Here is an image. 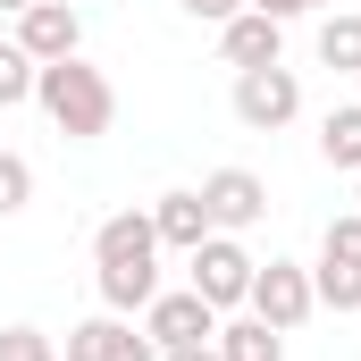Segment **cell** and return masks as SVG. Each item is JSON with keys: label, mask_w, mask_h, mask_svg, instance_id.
<instances>
[{"label": "cell", "mask_w": 361, "mask_h": 361, "mask_svg": "<svg viewBox=\"0 0 361 361\" xmlns=\"http://www.w3.org/2000/svg\"><path fill=\"white\" fill-rule=\"evenodd\" d=\"M59 361H160V345H152L135 319H118V311H92L85 328H68Z\"/></svg>", "instance_id": "cell-9"}, {"label": "cell", "mask_w": 361, "mask_h": 361, "mask_svg": "<svg viewBox=\"0 0 361 361\" xmlns=\"http://www.w3.org/2000/svg\"><path fill=\"white\" fill-rule=\"evenodd\" d=\"M277 51H286V25L261 17V8H235L227 25H219V59L244 76V68H277Z\"/></svg>", "instance_id": "cell-11"}, {"label": "cell", "mask_w": 361, "mask_h": 361, "mask_svg": "<svg viewBox=\"0 0 361 361\" xmlns=\"http://www.w3.org/2000/svg\"><path fill=\"white\" fill-rule=\"evenodd\" d=\"M152 235H160V252H193V244H202V235H219V227H210L202 193L177 185V193H160V202H152Z\"/></svg>", "instance_id": "cell-12"}, {"label": "cell", "mask_w": 361, "mask_h": 361, "mask_svg": "<svg viewBox=\"0 0 361 361\" xmlns=\"http://www.w3.org/2000/svg\"><path fill=\"white\" fill-rule=\"evenodd\" d=\"M319 160L345 169V177H361V101H345V109L319 118Z\"/></svg>", "instance_id": "cell-14"}, {"label": "cell", "mask_w": 361, "mask_h": 361, "mask_svg": "<svg viewBox=\"0 0 361 361\" xmlns=\"http://www.w3.org/2000/svg\"><path fill=\"white\" fill-rule=\"evenodd\" d=\"M252 8H261V17H277V25H286V17H311V8H328V0H252Z\"/></svg>", "instance_id": "cell-20"}, {"label": "cell", "mask_w": 361, "mask_h": 361, "mask_svg": "<svg viewBox=\"0 0 361 361\" xmlns=\"http://www.w3.org/2000/svg\"><path fill=\"white\" fill-rule=\"evenodd\" d=\"M235 118L252 126V135H277V126H294L302 118V76L277 59V68H244L235 76Z\"/></svg>", "instance_id": "cell-6"}, {"label": "cell", "mask_w": 361, "mask_h": 361, "mask_svg": "<svg viewBox=\"0 0 361 361\" xmlns=\"http://www.w3.org/2000/svg\"><path fill=\"white\" fill-rule=\"evenodd\" d=\"M160 361H219V345H160Z\"/></svg>", "instance_id": "cell-21"}, {"label": "cell", "mask_w": 361, "mask_h": 361, "mask_svg": "<svg viewBox=\"0 0 361 361\" xmlns=\"http://www.w3.org/2000/svg\"><path fill=\"white\" fill-rule=\"evenodd\" d=\"M210 345H219V361H286V336H277L269 319H252V311L244 319H219Z\"/></svg>", "instance_id": "cell-13"}, {"label": "cell", "mask_w": 361, "mask_h": 361, "mask_svg": "<svg viewBox=\"0 0 361 361\" xmlns=\"http://www.w3.org/2000/svg\"><path fill=\"white\" fill-rule=\"evenodd\" d=\"M34 68H51V59H76V42H85V17L68 8V0H34V8H17V34H8Z\"/></svg>", "instance_id": "cell-8"}, {"label": "cell", "mask_w": 361, "mask_h": 361, "mask_svg": "<svg viewBox=\"0 0 361 361\" xmlns=\"http://www.w3.org/2000/svg\"><path fill=\"white\" fill-rule=\"evenodd\" d=\"M143 336H152V345H210V336H219V311H210L193 286H177V294L160 286V294L143 302Z\"/></svg>", "instance_id": "cell-10"}, {"label": "cell", "mask_w": 361, "mask_h": 361, "mask_svg": "<svg viewBox=\"0 0 361 361\" xmlns=\"http://www.w3.org/2000/svg\"><path fill=\"white\" fill-rule=\"evenodd\" d=\"M353 210H361V177H353Z\"/></svg>", "instance_id": "cell-23"}, {"label": "cell", "mask_w": 361, "mask_h": 361, "mask_svg": "<svg viewBox=\"0 0 361 361\" xmlns=\"http://www.w3.org/2000/svg\"><path fill=\"white\" fill-rule=\"evenodd\" d=\"M34 202V160L25 152H0V219H17Z\"/></svg>", "instance_id": "cell-16"}, {"label": "cell", "mask_w": 361, "mask_h": 361, "mask_svg": "<svg viewBox=\"0 0 361 361\" xmlns=\"http://www.w3.org/2000/svg\"><path fill=\"white\" fill-rule=\"evenodd\" d=\"M311 294H319L328 311H361V210L328 219L319 261H311Z\"/></svg>", "instance_id": "cell-3"}, {"label": "cell", "mask_w": 361, "mask_h": 361, "mask_svg": "<svg viewBox=\"0 0 361 361\" xmlns=\"http://www.w3.org/2000/svg\"><path fill=\"white\" fill-rule=\"evenodd\" d=\"M17 101H34V59L17 42H0V109H17Z\"/></svg>", "instance_id": "cell-17"}, {"label": "cell", "mask_w": 361, "mask_h": 361, "mask_svg": "<svg viewBox=\"0 0 361 361\" xmlns=\"http://www.w3.org/2000/svg\"><path fill=\"white\" fill-rule=\"evenodd\" d=\"M34 101H42V118H51L68 143H92V135H109V126H118V85L92 68L85 51H76V59L34 68Z\"/></svg>", "instance_id": "cell-2"}, {"label": "cell", "mask_w": 361, "mask_h": 361, "mask_svg": "<svg viewBox=\"0 0 361 361\" xmlns=\"http://www.w3.org/2000/svg\"><path fill=\"white\" fill-rule=\"evenodd\" d=\"M185 17H202V25H227V17H235V8H252V0H177Z\"/></svg>", "instance_id": "cell-19"}, {"label": "cell", "mask_w": 361, "mask_h": 361, "mask_svg": "<svg viewBox=\"0 0 361 361\" xmlns=\"http://www.w3.org/2000/svg\"><path fill=\"white\" fill-rule=\"evenodd\" d=\"M244 311H252V319H269L277 336H294V328L319 311L311 269H302V261H261V269H252V294H244Z\"/></svg>", "instance_id": "cell-5"}, {"label": "cell", "mask_w": 361, "mask_h": 361, "mask_svg": "<svg viewBox=\"0 0 361 361\" xmlns=\"http://www.w3.org/2000/svg\"><path fill=\"white\" fill-rule=\"evenodd\" d=\"M17 8H34V0H0V17H17Z\"/></svg>", "instance_id": "cell-22"}, {"label": "cell", "mask_w": 361, "mask_h": 361, "mask_svg": "<svg viewBox=\"0 0 361 361\" xmlns=\"http://www.w3.org/2000/svg\"><path fill=\"white\" fill-rule=\"evenodd\" d=\"M193 193H202V210H210V227H219V235H244V227H261V219H269V185L252 177V169H210Z\"/></svg>", "instance_id": "cell-7"}, {"label": "cell", "mask_w": 361, "mask_h": 361, "mask_svg": "<svg viewBox=\"0 0 361 361\" xmlns=\"http://www.w3.org/2000/svg\"><path fill=\"white\" fill-rule=\"evenodd\" d=\"M185 261H193V294H202L219 319H227V311H244V294H252V269H261V261H252L235 235H202Z\"/></svg>", "instance_id": "cell-4"}, {"label": "cell", "mask_w": 361, "mask_h": 361, "mask_svg": "<svg viewBox=\"0 0 361 361\" xmlns=\"http://www.w3.org/2000/svg\"><path fill=\"white\" fill-rule=\"evenodd\" d=\"M0 361H59V345L42 328H0Z\"/></svg>", "instance_id": "cell-18"}, {"label": "cell", "mask_w": 361, "mask_h": 361, "mask_svg": "<svg viewBox=\"0 0 361 361\" xmlns=\"http://www.w3.org/2000/svg\"><path fill=\"white\" fill-rule=\"evenodd\" d=\"M319 68H336V76H361V17H353V8L319 17Z\"/></svg>", "instance_id": "cell-15"}, {"label": "cell", "mask_w": 361, "mask_h": 361, "mask_svg": "<svg viewBox=\"0 0 361 361\" xmlns=\"http://www.w3.org/2000/svg\"><path fill=\"white\" fill-rule=\"evenodd\" d=\"M92 277H101V311L135 319L152 294H160V235H152V210H118L92 227Z\"/></svg>", "instance_id": "cell-1"}]
</instances>
